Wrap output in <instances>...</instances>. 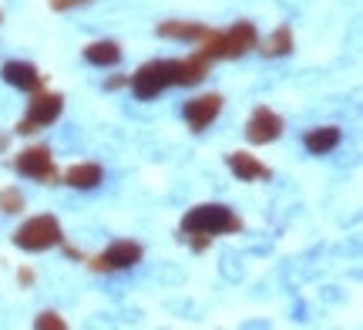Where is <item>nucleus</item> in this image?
Masks as SVG:
<instances>
[{"label":"nucleus","mask_w":363,"mask_h":330,"mask_svg":"<svg viewBox=\"0 0 363 330\" xmlns=\"http://www.w3.org/2000/svg\"><path fill=\"white\" fill-rule=\"evenodd\" d=\"M61 223L54 219V216H34V219H27L17 233H13V243L27 253H44L57 246L61 243Z\"/></svg>","instance_id":"f03ea898"},{"label":"nucleus","mask_w":363,"mask_h":330,"mask_svg":"<svg viewBox=\"0 0 363 330\" xmlns=\"http://www.w3.org/2000/svg\"><path fill=\"white\" fill-rule=\"evenodd\" d=\"M283 135V119L272 111V108H256L252 111V119L246 125V138L252 145H269Z\"/></svg>","instance_id":"39448f33"},{"label":"nucleus","mask_w":363,"mask_h":330,"mask_svg":"<svg viewBox=\"0 0 363 330\" xmlns=\"http://www.w3.org/2000/svg\"><path fill=\"white\" fill-rule=\"evenodd\" d=\"M17 172L27 179H40V182H54V162H51V148L34 145L27 148L24 155H17Z\"/></svg>","instance_id":"423d86ee"},{"label":"nucleus","mask_w":363,"mask_h":330,"mask_svg":"<svg viewBox=\"0 0 363 330\" xmlns=\"http://www.w3.org/2000/svg\"><path fill=\"white\" fill-rule=\"evenodd\" d=\"M229 169L242 179V182H252V179H262V175H269L266 172V165H262L259 159H252V155H246V152H235V155H229Z\"/></svg>","instance_id":"ddd939ff"},{"label":"nucleus","mask_w":363,"mask_h":330,"mask_svg":"<svg viewBox=\"0 0 363 330\" xmlns=\"http://www.w3.org/2000/svg\"><path fill=\"white\" fill-rule=\"evenodd\" d=\"M17 280H21V283H34V270H21Z\"/></svg>","instance_id":"412c9836"},{"label":"nucleus","mask_w":363,"mask_h":330,"mask_svg":"<svg viewBox=\"0 0 363 330\" xmlns=\"http://www.w3.org/2000/svg\"><path fill=\"white\" fill-rule=\"evenodd\" d=\"M61 108H65V98H61V94H38V98L30 101L27 121H30L34 132H38V125H51V121H57Z\"/></svg>","instance_id":"9d476101"},{"label":"nucleus","mask_w":363,"mask_h":330,"mask_svg":"<svg viewBox=\"0 0 363 330\" xmlns=\"http://www.w3.org/2000/svg\"><path fill=\"white\" fill-rule=\"evenodd\" d=\"M81 4H91V0H51L54 11H71V7H81Z\"/></svg>","instance_id":"aec40b11"},{"label":"nucleus","mask_w":363,"mask_h":330,"mask_svg":"<svg viewBox=\"0 0 363 330\" xmlns=\"http://www.w3.org/2000/svg\"><path fill=\"white\" fill-rule=\"evenodd\" d=\"M208 75V57L202 51L185 57V61H172V84H199Z\"/></svg>","instance_id":"1a4fd4ad"},{"label":"nucleus","mask_w":363,"mask_h":330,"mask_svg":"<svg viewBox=\"0 0 363 330\" xmlns=\"http://www.w3.org/2000/svg\"><path fill=\"white\" fill-rule=\"evenodd\" d=\"M172 84V61H152V65L138 67V75L131 78V92L138 98H155Z\"/></svg>","instance_id":"20e7f679"},{"label":"nucleus","mask_w":363,"mask_h":330,"mask_svg":"<svg viewBox=\"0 0 363 330\" xmlns=\"http://www.w3.org/2000/svg\"><path fill=\"white\" fill-rule=\"evenodd\" d=\"M185 233H206V236H219V233H235L239 229V219L233 216V209L225 206H199L185 216L182 223Z\"/></svg>","instance_id":"7ed1b4c3"},{"label":"nucleus","mask_w":363,"mask_h":330,"mask_svg":"<svg viewBox=\"0 0 363 330\" xmlns=\"http://www.w3.org/2000/svg\"><path fill=\"white\" fill-rule=\"evenodd\" d=\"M0 209L4 212H21L24 209V196L17 192V189H0Z\"/></svg>","instance_id":"a211bd4d"},{"label":"nucleus","mask_w":363,"mask_h":330,"mask_svg":"<svg viewBox=\"0 0 363 330\" xmlns=\"http://www.w3.org/2000/svg\"><path fill=\"white\" fill-rule=\"evenodd\" d=\"M98 182H101V165H94V162L67 169V185H74V189H94Z\"/></svg>","instance_id":"dca6fc26"},{"label":"nucleus","mask_w":363,"mask_h":330,"mask_svg":"<svg viewBox=\"0 0 363 330\" xmlns=\"http://www.w3.org/2000/svg\"><path fill=\"white\" fill-rule=\"evenodd\" d=\"M256 40H259L256 27L249 24V21H239V24H233L229 31L206 34V48H202V54H206L208 61H212V57H242L249 48H256Z\"/></svg>","instance_id":"f257e3e1"},{"label":"nucleus","mask_w":363,"mask_h":330,"mask_svg":"<svg viewBox=\"0 0 363 330\" xmlns=\"http://www.w3.org/2000/svg\"><path fill=\"white\" fill-rule=\"evenodd\" d=\"M135 263H142V246L121 239L115 246H108L104 256L94 260V270H128V266H135Z\"/></svg>","instance_id":"0eeeda50"},{"label":"nucleus","mask_w":363,"mask_h":330,"mask_svg":"<svg viewBox=\"0 0 363 330\" xmlns=\"http://www.w3.org/2000/svg\"><path fill=\"white\" fill-rule=\"evenodd\" d=\"M38 327H40V330H48V327L65 330V320L57 317V314H40V317H38Z\"/></svg>","instance_id":"6ab92c4d"},{"label":"nucleus","mask_w":363,"mask_h":330,"mask_svg":"<svg viewBox=\"0 0 363 330\" xmlns=\"http://www.w3.org/2000/svg\"><path fill=\"white\" fill-rule=\"evenodd\" d=\"M84 61L88 65H98V67H111L121 61V48L115 40H98V44H88L84 48Z\"/></svg>","instance_id":"f8f14e48"},{"label":"nucleus","mask_w":363,"mask_h":330,"mask_svg":"<svg viewBox=\"0 0 363 330\" xmlns=\"http://www.w3.org/2000/svg\"><path fill=\"white\" fill-rule=\"evenodd\" d=\"M158 34L162 38H172V40H202L208 34L202 24H185V21H165L158 24Z\"/></svg>","instance_id":"4468645a"},{"label":"nucleus","mask_w":363,"mask_h":330,"mask_svg":"<svg viewBox=\"0 0 363 330\" xmlns=\"http://www.w3.org/2000/svg\"><path fill=\"white\" fill-rule=\"evenodd\" d=\"M4 81L13 84V88H21V92H38L40 88L38 67L27 65V61H7L4 65Z\"/></svg>","instance_id":"9b49d317"},{"label":"nucleus","mask_w":363,"mask_h":330,"mask_svg":"<svg viewBox=\"0 0 363 330\" xmlns=\"http://www.w3.org/2000/svg\"><path fill=\"white\" fill-rule=\"evenodd\" d=\"M303 145L310 148L313 155H326V152H333L340 145V128H313L303 138Z\"/></svg>","instance_id":"2eb2a0df"},{"label":"nucleus","mask_w":363,"mask_h":330,"mask_svg":"<svg viewBox=\"0 0 363 330\" xmlns=\"http://www.w3.org/2000/svg\"><path fill=\"white\" fill-rule=\"evenodd\" d=\"M219 111H222L219 94H202V98H195V101L185 105V121L192 125L195 132H202V128H208L212 121L219 119Z\"/></svg>","instance_id":"6e6552de"},{"label":"nucleus","mask_w":363,"mask_h":330,"mask_svg":"<svg viewBox=\"0 0 363 330\" xmlns=\"http://www.w3.org/2000/svg\"><path fill=\"white\" fill-rule=\"evenodd\" d=\"M289 51H293V31H289V27H279V31L262 44V54H266V57H283V54H289Z\"/></svg>","instance_id":"f3484780"}]
</instances>
